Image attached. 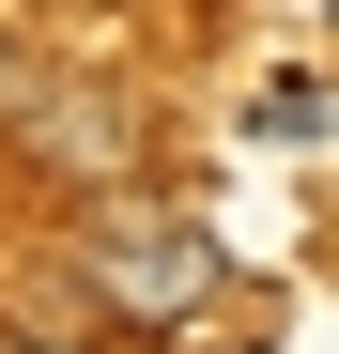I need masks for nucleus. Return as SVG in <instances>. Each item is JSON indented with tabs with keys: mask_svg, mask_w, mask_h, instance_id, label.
<instances>
[{
	"mask_svg": "<svg viewBox=\"0 0 339 354\" xmlns=\"http://www.w3.org/2000/svg\"><path fill=\"white\" fill-rule=\"evenodd\" d=\"M77 277H93V308H124V324H201L216 308V231L154 216V201H93L77 216Z\"/></svg>",
	"mask_w": 339,
	"mask_h": 354,
	"instance_id": "obj_1",
	"label": "nucleus"
},
{
	"mask_svg": "<svg viewBox=\"0 0 339 354\" xmlns=\"http://www.w3.org/2000/svg\"><path fill=\"white\" fill-rule=\"evenodd\" d=\"M16 139H31V169H124V108L108 93H16Z\"/></svg>",
	"mask_w": 339,
	"mask_h": 354,
	"instance_id": "obj_2",
	"label": "nucleus"
},
{
	"mask_svg": "<svg viewBox=\"0 0 339 354\" xmlns=\"http://www.w3.org/2000/svg\"><path fill=\"white\" fill-rule=\"evenodd\" d=\"M324 124H339L324 77H262V93H247V139H262V154H293V139H324Z\"/></svg>",
	"mask_w": 339,
	"mask_h": 354,
	"instance_id": "obj_3",
	"label": "nucleus"
},
{
	"mask_svg": "<svg viewBox=\"0 0 339 354\" xmlns=\"http://www.w3.org/2000/svg\"><path fill=\"white\" fill-rule=\"evenodd\" d=\"M0 93H16V46H0Z\"/></svg>",
	"mask_w": 339,
	"mask_h": 354,
	"instance_id": "obj_4",
	"label": "nucleus"
},
{
	"mask_svg": "<svg viewBox=\"0 0 339 354\" xmlns=\"http://www.w3.org/2000/svg\"><path fill=\"white\" fill-rule=\"evenodd\" d=\"M324 31H339V0H324Z\"/></svg>",
	"mask_w": 339,
	"mask_h": 354,
	"instance_id": "obj_5",
	"label": "nucleus"
}]
</instances>
